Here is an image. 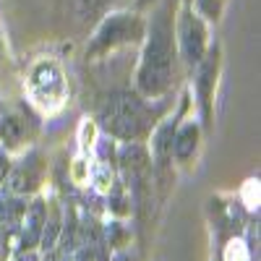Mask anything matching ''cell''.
I'll list each match as a JSON object with an SVG mask.
<instances>
[{"mask_svg": "<svg viewBox=\"0 0 261 261\" xmlns=\"http://www.w3.org/2000/svg\"><path fill=\"white\" fill-rule=\"evenodd\" d=\"M175 32H172L170 21V6L165 3L157 13V18L151 21L149 42L141 58L139 68V89L144 97H160L167 92V86L172 81V71H175Z\"/></svg>", "mask_w": 261, "mask_h": 261, "instance_id": "1", "label": "cell"}, {"mask_svg": "<svg viewBox=\"0 0 261 261\" xmlns=\"http://www.w3.org/2000/svg\"><path fill=\"white\" fill-rule=\"evenodd\" d=\"M99 123L105 125L107 134H113V136L136 139L146 125V107L139 97L115 94L102 105Z\"/></svg>", "mask_w": 261, "mask_h": 261, "instance_id": "2", "label": "cell"}, {"mask_svg": "<svg viewBox=\"0 0 261 261\" xmlns=\"http://www.w3.org/2000/svg\"><path fill=\"white\" fill-rule=\"evenodd\" d=\"M141 21L134 18V16H128V13H118V16H110L102 24V29L97 32L94 37V45L89 47L92 55L97 53H105L107 47H115L120 45V42H134L136 37H141Z\"/></svg>", "mask_w": 261, "mask_h": 261, "instance_id": "3", "label": "cell"}, {"mask_svg": "<svg viewBox=\"0 0 261 261\" xmlns=\"http://www.w3.org/2000/svg\"><path fill=\"white\" fill-rule=\"evenodd\" d=\"M178 37H180V50L186 55V63L188 65L199 63L204 58V50H206V29H204V24L191 11H183L180 13Z\"/></svg>", "mask_w": 261, "mask_h": 261, "instance_id": "4", "label": "cell"}, {"mask_svg": "<svg viewBox=\"0 0 261 261\" xmlns=\"http://www.w3.org/2000/svg\"><path fill=\"white\" fill-rule=\"evenodd\" d=\"M196 144H199V128H196V123H186L175 134V139H172L170 154H175L180 162H186L196 151Z\"/></svg>", "mask_w": 261, "mask_h": 261, "instance_id": "5", "label": "cell"}, {"mask_svg": "<svg viewBox=\"0 0 261 261\" xmlns=\"http://www.w3.org/2000/svg\"><path fill=\"white\" fill-rule=\"evenodd\" d=\"M39 170H42V165L37 162V157H32L29 162L24 160V165H21L16 172H13V178H11V183H13V191H32V188H37V183H39Z\"/></svg>", "mask_w": 261, "mask_h": 261, "instance_id": "6", "label": "cell"}, {"mask_svg": "<svg viewBox=\"0 0 261 261\" xmlns=\"http://www.w3.org/2000/svg\"><path fill=\"white\" fill-rule=\"evenodd\" d=\"M214 71H217V60H206L201 65V73H199V97H201V107H204V115L209 118V97H212V84H214Z\"/></svg>", "mask_w": 261, "mask_h": 261, "instance_id": "7", "label": "cell"}, {"mask_svg": "<svg viewBox=\"0 0 261 261\" xmlns=\"http://www.w3.org/2000/svg\"><path fill=\"white\" fill-rule=\"evenodd\" d=\"M3 136H6L8 144H18L21 136H24V123H21L18 118H8L3 123Z\"/></svg>", "mask_w": 261, "mask_h": 261, "instance_id": "8", "label": "cell"}, {"mask_svg": "<svg viewBox=\"0 0 261 261\" xmlns=\"http://www.w3.org/2000/svg\"><path fill=\"white\" fill-rule=\"evenodd\" d=\"M199 11L206 18L217 21V18H220V11H222V0H199Z\"/></svg>", "mask_w": 261, "mask_h": 261, "instance_id": "9", "label": "cell"}, {"mask_svg": "<svg viewBox=\"0 0 261 261\" xmlns=\"http://www.w3.org/2000/svg\"><path fill=\"white\" fill-rule=\"evenodd\" d=\"M76 3L81 6V11H84V13H97V11L102 8L105 0H76Z\"/></svg>", "mask_w": 261, "mask_h": 261, "instance_id": "10", "label": "cell"}, {"mask_svg": "<svg viewBox=\"0 0 261 261\" xmlns=\"http://www.w3.org/2000/svg\"><path fill=\"white\" fill-rule=\"evenodd\" d=\"M6 172H8V157H6V154H0V180L6 178Z\"/></svg>", "mask_w": 261, "mask_h": 261, "instance_id": "11", "label": "cell"}, {"mask_svg": "<svg viewBox=\"0 0 261 261\" xmlns=\"http://www.w3.org/2000/svg\"><path fill=\"white\" fill-rule=\"evenodd\" d=\"M146 3H149V0H141V6H146Z\"/></svg>", "mask_w": 261, "mask_h": 261, "instance_id": "12", "label": "cell"}, {"mask_svg": "<svg viewBox=\"0 0 261 261\" xmlns=\"http://www.w3.org/2000/svg\"><path fill=\"white\" fill-rule=\"evenodd\" d=\"M188 3H191V0H188Z\"/></svg>", "mask_w": 261, "mask_h": 261, "instance_id": "13", "label": "cell"}]
</instances>
